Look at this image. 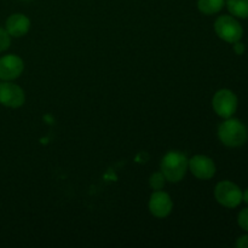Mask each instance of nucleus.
<instances>
[{
	"instance_id": "2eb2a0df",
	"label": "nucleus",
	"mask_w": 248,
	"mask_h": 248,
	"mask_svg": "<svg viewBox=\"0 0 248 248\" xmlns=\"http://www.w3.org/2000/svg\"><path fill=\"white\" fill-rule=\"evenodd\" d=\"M237 223H239L240 228H241L242 230H245V232H248V207L244 208V210L239 213Z\"/></svg>"
},
{
	"instance_id": "6ab92c4d",
	"label": "nucleus",
	"mask_w": 248,
	"mask_h": 248,
	"mask_svg": "<svg viewBox=\"0 0 248 248\" xmlns=\"http://www.w3.org/2000/svg\"><path fill=\"white\" fill-rule=\"evenodd\" d=\"M24 1H27V0H24Z\"/></svg>"
},
{
	"instance_id": "9b49d317",
	"label": "nucleus",
	"mask_w": 248,
	"mask_h": 248,
	"mask_svg": "<svg viewBox=\"0 0 248 248\" xmlns=\"http://www.w3.org/2000/svg\"><path fill=\"white\" fill-rule=\"evenodd\" d=\"M227 7L232 16L248 18V0H227Z\"/></svg>"
},
{
	"instance_id": "f8f14e48",
	"label": "nucleus",
	"mask_w": 248,
	"mask_h": 248,
	"mask_svg": "<svg viewBox=\"0 0 248 248\" xmlns=\"http://www.w3.org/2000/svg\"><path fill=\"white\" fill-rule=\"evenodd\" d=\"M224 5L225 0H198L199 11L205 15L218 14Z\"/></svg>"
},
{
	"instance_id": "1a4fd4ad",
	"label": "nucleus",
	"mask_w": 248,
	"mask_h": 248,
	"mask_svg": "<svg viewBox=\"0 0 248 248\" xmlns=\"http://www.w3.org/2000/svg\"><path fill=\"white\" fill-rule=\"evenodd\" d=\"M173 208L171 196L162 190H156L152 194L149 200V211L154 217L166 218Z\"/></svg>"
},
{
	"instance_id": "4468645a",
	"label": "nucleus",
	"mask_w": 248,
	"mask_h": 248,
	"mask_svg": "<svg viewBox=\"0 0 248 248\" xmlns=\"http://www.w3.org/2000/svg\"><path fill=\"white\" fill-rule=\"evenodd\" d=\"M10 44H11V36L6 29L0 27V52L6 51L10 47Z\"/></svg>"
},
{
	"instance_id": "7ed1b4c3",
	"label": "nucleus",
	"mask_w": 248,
	"mask_h": 248,
	"mask_svg": "<svg viewBox=\"0 0 248 248\" xmlns=\"http://www.w3.org/2000/svg\"><path fill=\"white\" fill-rule=\"evenodd\" d=\"M215 31L222 40L229 44L240 41L244 35V29L240 22L235 17L228 16V15H223L216 19Z\"/></svg>"
},
{
	"instance_id": "9d476101",
	"label": "nucleus",
	"mask_w": 248,
	"mask_h": 248,
	"mask_svg": "<svg viewBox=\"0 0 248 248\" xmlns=\"http://www.w3.org/2000/svg\"><path fill=\"white\" fill-rule=\"evenodd\" d=\"M31 28V21L28 17L23 14H14L6 19V27L5 29L10 36L14 38H21L26 35Z\"/></svg>"
},
{
	"instance_id": "f3484780",
	"label": "nucleus",
	"mask_w": 248,
	"mask_h": 248,
	"mask_svg": "<svg viewBox=\"0 0 248 248\" xmlns=\"http://www.w3.org/2000/svg\"><path fill=\"white\" fill-rule=\"evenodd\" d=\"M232 48H234V52L239 56L244 55V52L246 51V47H245V45L241 43V41H236V43H234V47Z\"/></svg>"
},
{
	"instance_id": "dca6fc26",
	"label": "nucleus",
	"mask_w": 248,
	"mask_h": 248,
	"mask_svg": "<svg viewBox=\"0 0 248 248\" xmlns=\"http://www.w3.org/2000/svg\"><path fill=\"white\" fill-rule=\"evenodd\" d=\"M235 246L237 248H248V235H242L237 239Z\"/></svg>"
},
{
	"instance_id": "39448f33",
	"label": "nucleus",
	"mask_w": 248,
	"mask_h": 248,
	"mask_svg": "<svg viewBox=\"0 0 248 248\" xmlns=\"http://www.w3.org/2000/svg\"><path fill=\"white\" fill-rule=\"evenodd\" d=\"M237 97L232 90L222 89L217 91L213 96L212 106L216 114L223 119L232 118L237 110Z\"/></svg>"
},
{
	"instance_id": "6e6552de",
	"label": "nucleus",
	"mask_w": 248,
	"mask_h": 248,
	"mask_svg": "<svg viewBox=\"0 0 248 248\" xmlns=\"http://www.w3.org/2000/svg\"><path fill=\"white\" fill-rule=\"evenodd\" d=\"M189 169H190L191 173L199 179H206L213 178L216 174V165L211 157L205 156V155H195L189 160Z\"/></svg>"
},
{
	"instance_id": "f257e3e1",
	"label": "nucleus",
	"mask_w": 248,
	"mask_h": 248,
	"mask_svg": "<svg viewBox=\"0 0 248 248\" xmlns=\"http://www.w3.org/2000/svg\"><path fill=\"white\" fill-rule=\"evenodd\" d=\"M218 137L225 147H242L248 140V128L239 119L228 118L218 127Z\"/></svg>"
},
{
	"instance_id": "423d86ee",
	"label": "nucleus",
	"mask_w": 248,
	"mask_h": 248,
	"mask_svg": "<svg viewBox=\"0 0 248 248\" xmlns=\"http://www.w3.org/2000/svg\"><path fill=\"white\" fill-rule=\"evenodd\" d=\"M26 101L24 91L10 81L0 82V104L7 108H19Z\"/></svg>"
},
{
	"instance_id": "0eeeda50",
	"label": "nucleus",
	"mask_w": 248,
	"mask_h": 248,
	"mask_svg": "<svg viewBox=\"0 0 248 248\" xmlns=\"http://www.w3.org/2000/svg\"><path fill=\"white\" fill-rule=\"evenodd\" d=\"M24 69V63L16 55H6L0 57V80L11 81L17 79Z\"/></svg>"
},
{
	"instance_id": "ddd939ff",
	"label": "nucleus",
	"mask_w": 248,
	"mask_h": 248,
	"mask_svg": "<svg viewBox=\"0 0 248 248\" xmlns=\"http://www.w3.org/2000/svg\"><path fill=\"white\" fill-rule=\"evenodd\" d=\"M165 183H166V178L162 174V172H156V173L152 174L149 178V186L150 188L156 190H162V188L165 186Z\"/></svg>"
},
{
	"instance_id": "f03ea898",
	"label": "nucleus",
	"mask_w": 248,
	"mask_h": 248,
	"mask_svg": "<svg viewBox=\"0 0 248 248\" xmlns=\"http://www.w3.org/2000/svg\"><path fill=\"white\" fill-rule=\"evenodd\" d=\"M189 160L186 155L177 150L167 153L161 160V172L166 181L171 183H178L186 176L188 171Z\"/></svg>"
},
{
	"instance_id": "20e7f679",
	"label": "nucleus",
	"mask_w": 248,
	"mask_h": 248,
	"mask_svg": "<svg viewBox=\"0 0 248 248\" xmlns=\"http://www.w3.org/2000/svg\"><path fill=\"white\" fill-rule=\"evenodd\" d=\"M215 198L224 207L235 208L242 202V190L232 182L223 181L216 186Z\"/></svg>"
},
{
	"instance_id": "a211bd4d",
	"label": "nucleus",
	"mask_w": 248,
	"mask_h": 248,
	"mask_svg": "<svg viewBox=\"0 0 248 248\" xmlns=\"http://www.w3.org/2000/svg\"><path fill=\"white\" fill-rule=\"evenodd\" d=\"M242 201H245L248 205V189L245 190V193H242Z\"/></svg>"
}]
</instances>
